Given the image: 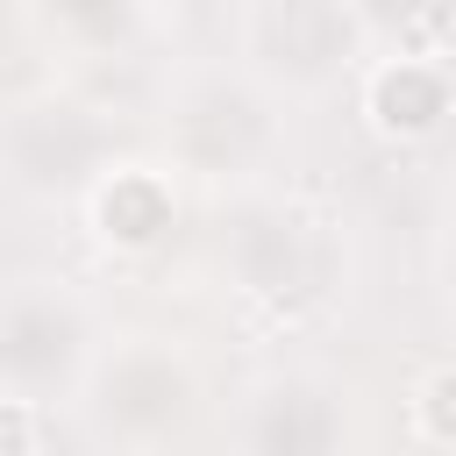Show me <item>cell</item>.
<instances>
[{
  "label": "cell",
  "mask_w": 456,
  "mask_h": 456,
  "mask_svg": "<svg viewBox=\"0 0 456 456\" xmlns=\"http://www.w3.org/2000/svg\"><path fill=\"white\" fill-rule=\"evenodd\" d=\"M157 128L178 171L207 185H264L285 157V100L235 64H178L157 100Z\"/></svg>",
  "instance_id": "obj_1"
},
{
  "label": "cell",
  "mask_w": 456,
  "mask_h": 456,
  "mask_svg": "<svg viewBox=\"0 0 456 456\" xmlns=\"http://www.w3.org/2000/svg\"><path fill=\"white\" fill-rule=\"evenodd\" d=\"M78 413L107 456H171L200 413V378L185 349H171L164 335H121V342H100Z\"/></svg>",
  "instance_id": "obj_2"
},
{
  "label": "cell",
  "mask_w": 456,
  "mask_h": 456,
  "mask_svg": "<svg viewBox=\"0 0 456 456\" xmlns=\"http://www.w3.org/2000/svg\"><path fill=\"white\" fill-rule=\"evenodd\" d=\"M100 314L71 278H7L0 285V385L36 406H78L100 363Z\"/></svg>",
  "instance_id": "obj_3"
},
{
  "label": "cell",
  "mask_w": 456,
  "mask_h": 456,
  "mask_svg": "<svg viewBox=\"0 0 456 456\" xmlns=\"http://www.w3.org/2000/svg\"><path fill=\"white\" fill-rule=\"evenodd\" d=\"M228 285L271 321H299L335 292V235L306 200H249L221 242Z\"/></svg>",
  "instance_id": "obj_4"
},
{
  "label": "cell",
  "mask_w": 456,
  "mask_h": 456,
  "mask_svg": "<svg viewBox=\"0 0 456 456\" xmlns=\"http://www.w3.org/2000/svg\"><path fill=\"white\" fill-rule=\"evenodd\" d=\"M114 164V121L78 100V93H21L14 107H0V185L57 207V200H86V185Z\"/></svg>",
  "instance_id": "obj_5"
},
{
  "label": "cell",
  "mask_w": 456,
  "mask_h": 456,
  "mask_svg": "<svg viewBox=\"0 0 456 456\" xmlns=\"http://www.w3.org/2000/svg\"><path fill=\"white\" fill-rule=\"evenodd\" d=\"M242 64L278 100H321L370 64L349 0H256L242 14Z\"/></svg>",
  "instance_id": "obj_6"
},
{
  "label": "cell",
  "mask_w": 456,
  "mask_h": 456,
  "mask_svg": "<svg viewBox=\"0 0 456 456\" xmlns=\"http://www.w3.org/2000/svg\"><path fill=\"white\" fill-rule=\"evenodd\" d=\"M349 385L328 363H271L235 406V456H342Z\"/></svg>",
  "instance_id": "obj_7"
},
{
  "label": "cell",
  "mask_w": 456,
  "mask_h": 456,
  "mask_svg": "<svg viewBox=\"0 0 456 456\" xmlns=\"http://www.w3.org/2000/svg\"><path fill=\"white\" fill-rule=\"evenodd\" d=\"M356 114L378 142L392 150H420L449 128L456 114V64L435 57H399V50H370V64L356 71Z\"/></svg>",
  "instance_id": "obj_8"
},
{
  "label": "cell",
  "mask_w": 456,
  "mask_h": 456,
  "mask_svg": "<svg viewBox=\"0 0 456 456\" xmlns=\"http://www.w3.org/2000/svg\"><path fill=\"white\" fill-rule=\"evenodd\" d=\"M78 214H86V235H93L100 249H114V256H150V249L171 235V221H178V185H171V171L150 164V157H114V164L86 185Z\"/></svg>",
  "instance_id": "obj_9"
},
{
  "label": "cell",
  "mask_w": 456,
  "mask_h": 456,
  "mask_svg": "<svg viewBox=\"0 0 456 456\" xmlns=\"http://www.w3.org/2000/svg\"><path fill=\"white\" fill-rule=\"evenodd\" d=\"M349 14L370 36V50L456 64V0H349Z\"/></svg>",
  "instance_id": "obj_10"
},
{
  "label": "cell",
  "mask_w": 456,
  "mask_h": 456,
  "mask_svg": "<svg viewBox=\"0 0 456 456\" xmlns=\"http://www.w3.org/2000/svg\"><path fill=\"white\" fill-rule=\"evenodd\" d=\"M43 28L64 43V50H121L135 28H142V0H43Z\"/></svg>",
  "instance_id": "obj_11"
},
{
  "label": "cell",
  "mask_w": 456,
  "mask_h": 456,
  "mask_svg": "<svg viewBox=\"0 0 456 456\" xmlns=\"http://www.w3.org/2000/svg\"><path fill=\"white\" fill-rule=\"evenodd\" d=\"M406 442L420 456H456V356L428 363L406 385Z\"/></svg>",
  "instance_id": "obj_12"
},
{
  "label": "cell",
  "mask_w": 456,
  "mask_h": 456,
  "mask_svg": "<svg viewBox=\"0 0 456 456\" xmlns=\"http://www.w3.org/2000/svg\"><path fill=\"white\" fill-rule=\"evenodd\" d=\"M0 456H43V406L0 385Z\"/></svg>",
  "instance_id": "obj_13"
},
{
  "label": "cell",
  "mask_w": 456,
  "mask_h": 456,
  "mask_svg": "<svg viewBox=\"0 0 456 456\" xmlns=\"http://www.w3.org/2000/svg\"><path fill=\"white\" fill-rule=\"evenodd\" d=\"M435 299H442V314L456 321V214H449L442 235H435Z\"/></svg>",
  "instance_id": "obj_14"
}]
</instances>
